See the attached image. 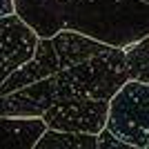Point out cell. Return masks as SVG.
Wrapping results in <instances>:
<instances>
[{"label": "cell", "mask_w": 149, "mask_h": 149, "mask_svg": "<svg viewBox=\"0 0 149 149\" xmlns=\"http://www.w3.org/2000/svg\"><path fill=\"white\" fill-rule=\"evenodd\" d=\"M13 11L38 38L74 29L123 49L149 33V2L143 0H13Z\"/></svg>", "instance_id": "obj_1"}, {"label": "cell", "mask_w": 149, "mask_h": 149, "mask_svg": "<svg viewBox=\"0 0 149 149\" xmlns=\"http://www.w3.org/2000/svg\"><path fill=\"white\" fill-rule=\"evenodd\" d=\"M129 80L120 47H109L96 56L25 87L0 96L2 116H40L60 100H111L113 93Z\"/></svg>", "instance_id": "obj_2"}, {"label": "cell", "mask_w": 149, "mask_h": 149, "mask_svg": "<svg viewBox=\"0 0 149 149\" xmlns=\"http://www.w3.org/2000/svg\"><path fill=\"white\" fill-rule=\"evenodd\" d=\"M109 47L111 45L93 40V38L85 36V33H78L74 29H60L58 33H54L49 38H38L33 56L25 65H20L2 82L0 96L16 91V89L25 87V85H31V82L40 80V78H47V76L56 74V71H60L65 67H71L76 62L87 60V58L96 56L100 51L109 49Z\"/></svg>", "instance_id": "obj_3"}, {"label": "cell", "mask_w": 149, "mask_h": 149, "mask_svg": "<svg viewBox=\"0 0 149 149\" xmlns=\"http://www.w3.org/2000/svg\"><path fill=\"white\" fill-rule=\"evenodd\" d=\"M105 127L131 149H149V82L127 80L113 93Z\"/></svg>", "instance_id": "obj_4"}, {"label": "cell", "mask_w": 149, "mask_h": 149, "mask_svg": "<svg viewBox=\"0 0 149 149\" xmlns=\"http://www.w3.org/2000/svg\"><path fill=\"white\" fill-rule=\"evenodd\" d=\"M107 113H109V100L82 98L54 102L40 113V118L49 129L98 134L107 123Z\"/></svg>", "instance_id": "obj_5"}, {"label": "cell", "mask_w": 149, "mask_h": 149, "mask_svg": "<svg viewBox=\"0 0 149 149\" xmlns=\"http://www.w3.org/2000/svg\"><path fill=\"white\" fill-rule=\"evenodd\" d=\"M36 42L38 36L16 16V11L0 16V87L20 65L33 56Z\"/></svg>", "instance_id": "obj_6"}, {"label": "cell", "mask_w": 149, "mask_h": 149, "mask_svg": "<svg viewBox=\"0 0 149 149\" xmlns=\"http://www.w3.org/2000/svg\"><path fill=\"white\" fill-rule=\"evenodd\" d=\"M47 125L40 116H2L0 113V149H33Z\"/></svg>", "instance_id": "obj_7"}, {"label": "cell", "mask_w": 149, "mask_h": 149, "mask_svg": "<svg viewBox=\"0 0 149 149\" xmlns=\"http://www.w3.org/2000/svg\"><path fill=\"white\" fill-rule=\"evenodd\" d=\"M98 138L96 134L87 131H60V129H47L38 138L33 149H96Z\"/></svg>", "instance_id": "obj_8"}, {"label": "cell", "mask_w": 149, "mask_h": 149, "mask_svg": "<svg viewBox=\"0 0 149 149\" xmlns=\"http://www.w3.org/2000/svg\"><path fill=\"white\" fill-rule=\"evenodd\" d=\"M129 80L149 82V33L123 47Z\"/></svg>", "instance_id": "obj_9"}, {"label": "cell", "mask_w": 149, "mask_h": 149, "mask_svg": "<svg viewBox=\"0 0 149 149\" xmlns=\"http://www.w3.org/2000/svg\"><path fill=\"white\" fill-rule=\"evenodd\" d=\"M96 138H98V149H131L125 140H120V138L116 136V134H111L107 127H102V129L96 134Z\"/></svg>", "instance_id": "obj_10"}, {"label": "cell", "mask_w": 149, "mask_h": 149, "mask_svg": "<svg viewBox=\"0 0 149 149\" xmlns=\"http://www.w3.org/2000/svg\"><path fill=\"white\" fill-rule=\"evenodd\" d=\"M13 13V0H0V16Z\"/></svg>", "instance_id": "obj_11"}, {"label": "cell", "mask_w": 149, "mask_h": 149, "mask_svg": "<svg viewBox=\"0 0 149 149\" xmlns=\"http://www.w3.org/2000/svg\"><path fill=\"white\" fill-rule=\"evenodd\" d=\"M143 2H149V0H143Z\"/></svg>", "instance_id": "obj_12"}]
</instances>
